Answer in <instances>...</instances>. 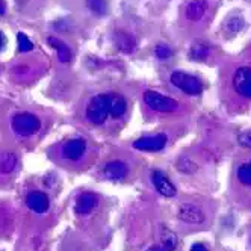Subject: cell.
Wrapping results in <instances>:
<instances>
[{"label":"cell","instance_id":"cell-4","mask_svg":"<svg viewBox=\"0 0 251 251\" xmlns=\"http://www.w3.org/2000/svg\"><path fill=\"white\" fill-rule=\"evenodd\" d=\"M142 100L154 112H174L178 109V103L174 99L156 91H146L142 94Z\"/></svg>","mask_w":251,"mask_h":251},{"label":"cell","instance_id":"cell-9","mask_svg":"<svg viewBox=\"0 0 251 251\" xmlns=\"http://www.w3.org/2000/svg\"><path fill=\"white\" fill-rule=\"evenodd\" d=\"M103 174L106 178H109V180H123V178H126L129 174V165L121 159L109 160V162L103 167Z\"/></svg>","mask_w":251,"mask_h":251},{"label":"cell","instance_id":"cell-24","mask_svg":"<svg viewBox=\"0 0 251 251\" xmlns=\"http://www.w3.org/2000/svg\"><path fill=\"white\" fill-rule=\"evenodd\" d=\"M154 51H156L157 59H168V58L173 56V50H171V47L167 46V44H164V43L157 44L156 49H154Z\"/></svg>","mask_w":251,"mask_h":251},{"label":"cell","instance_id":"cell-18","mask_svg":"<svg viewBox=\"0 0 251 251\" xmlns=\"http://www.w3.org/2000/svg\"><path fill=\"white\" fill-rule=\"evenodd\" d=\"M17 162H19V159L14 153H6L0 157V173L3 174H11L15 167H17Z\"/></svg>","mask_w":251,"mask_h":251},{"label":"cell","instance_id":"cell-20","mask_svg":"<svg viewBox=\"0 0 251 251\" xmlns=\"http://www.w3.org/2000/svg\"><path fill=\"white\" fill-rule=\"evenodd\" d=\"M209 55V47L203 43H197L191 47L189 58L194 61H204Z\"/></svg>","mask_w":251,"mask_h":251},{"label":"cell","instance_id":"cell-1","mask_svg":"<svg viewBox=\"0 0 251 251\" xmlns=\"http://www.w3.org/2000/svg\"><path fill=\"white\" fill-rule=\"evenodd\" d=\"M109 100L111 94H99L89 100L86 106V118L96 126L103 124L109 117Z\"/></svg>","mask_w":251,"mask_h":251},{"label":"cell","instance_id":"cell-13","mask_svg":"<svg viewBox=\"0 0 251 251\" xmlns=\"http://www.w3.org/2000/svg\"><path fill=\"white\" fill-rule=\"evenodd\" d=\"M99 204V197L94 192H83L77 197L75 210L77 215H88L91 213Z\"/></svg>","mask_w":251,"mask_h":251},{"label":"cell","instance_id":"cell-28","mask_svg":"<svg viewBox=\"0 0 251 251\" xmlns=\"http://www.w3.org/2000/svg\"><path fill=\"white\" fill-rule=\"evenodd\" d=\"M147 251H167L164 247H160V245H153V247H150Z\"/></svg>","mask_w":251,"mask_h":251},{"label":"cell","instance_id":"cell-15","mask_svg":"<svg viewBox=\"0 0 251 251\" xmlns=\"http://www.w3.org/2000/svg\"><path fill=\"white\" fill-rule=\"evenodd\" d=\"M223 29L227 37H235L244 29V19L239 15H228L227 20L224 22Z\"/></svg>","mask_w":251,"mask_h":251},{"label":"cell","instance_id":"cell-16","mask_svg":"<svg viewBox=\"0 0 251 251\" xmlns=\"http://www.w3.org/2000/svg\"><path fill=\"white\" fill-rule=\"evenodd\" d=\"M47 44H50L53 49L58 51V58H59L61 62L67 64V62L71 61V50H70V47L65 43H62L61 40H58L55 37H49L47 38Z\"/></svg>","mask_w":251,"mask_h":251},{"label":"cell","instance_id":"cell-11","mask_svg":"<svg viewBox=\"0 0 251 251\" xmlns=\"http://www.w3.org/2000/svg\"><path fill=\"white\" fill-rule=\"evenodd\" d=\"M207 8H209L207 0H191V2L186 3V8H185L186 20L194 22V23L201 22L207 12Z\"/></svg>","mask_w":251,"mask_h":251},{"label":"cell","instance_id":"cell-14","mask_svg":"<svg viewBox=\"0 0 251 251\" xmlns=\"http://www.w3.org/2000/svg\"><path fill=\"white\" fill-rule=\"evenodd\" d=\"M127 111V101L120 94H111L109 100V115L112 118H120Z\"/></svg>","mask_w":251,"mask_h":251},{"label":"cell","instance_id":"cell-5","mask_svg":"<svg viewBox=\"0 0 251 251\" xmlns=\"http://www.w3.org/2000/svg\"><path fill=\"white\" fill-rule=\"evenodd\" d=\"M231 86L241 97L251 99V67H238L231 77Z\"/></svg>","mask_w":251,"mask_h":251},{"label":"cell","instance_id":"cell-22","mask_svg":"<svg viewBox=\"0 0 251 251\" xmlns=\"http://www.w3.org/2000/svg\"><path fill=\"white\" fill-rule=\"evenodd\" d=\"M86 6L96 15H104L107 11L106 0H86Z\"/></svg>","mask_w":251,"mask_h":251},{"label":"cell","instance_id":"cell-26","mask_svg":"<svg viewBox=\"0 0 251 251\" xmlns=\"http://www.w3.org/2000/svg\"><path fill=\"white\" fill-rule=\"evenodd\" d=\"M239 144L247 149H251V132H247L239 136Z\"/></svg>","mask_w":251,"mask_h":251},{"label":"cell","instance_id":"cell-10","mask_svg":"<svg viewBox=\"0 0 251 251\" xmlns=\"http://www.w3.org/2000/svg\"><path fill=\"white\" fill-rule=\"evenodd\" d=\"M85 151H86V141L76 138V139L68 141L62 147V157L70 160V162H76V160L82 159Z\"/></svg>","mask_w":251,"mask_h":251},{"label":"cell","instance_id":"cell-23","mask_svg":"<svg viewBox=\"0 0 251 251\" xmlns=\"http://www.w3.org/2000/svg\"><path fill=\"white\" fill-rule=\"evenodd\" d=\"M17 41H19V51L20 53H27V51H30L33 49V44L27 38V35H25L22 32L17 35Z\"/></svg>","mask_w":251,"mask_h":251},{"label":"cell","instance_id":"cell-19","mask_svg":"<svg viewBox=\"0 0 251 251\" xmlns=\"http://www.w3.org/2000/svg\"><path fill=\"white\" fill-rule=\"evenodd\" d=\"M236 180L245 188H251V168L248 164H241L236 168Z\"/></svg>","mask_w":251,"mask_h":251},{"label":"cell","instance_id":"cell-27","mask_svg":"<svg viewBox=\"0 0 251 251\" xmlns=\"http://www.w3.org/2000/svg\"><path fill=\"white\" fill-rule=\"evenodd\" d=\"M191 251H209L203 244H194L192 247H191Z\"/></svg>","mask_w":251,"mask_h":251},{"label":"cell","instance_id":"cell-6","mask_svg":"<svg viewBox=\"0 0 251 251\" xmlns=\"http://www.w3.org/2000/svg\"><path fill=\"white\" fill-rule=\"evenodd\" d=\"M177 217L182 223L185 224H203L206 221V213L204 210L199 206V204H194V203H183L178 207L177 212Z\"/></svg>","mask_w":251,"mask_h":251},{"label":"cell","instance_id":"cell-25","mask_svg":"<svg viewBox=\"0 0 251 251\" xmlns=\"http://www.w3.org/2000/svg\"><path fill=\"white\" fill-rule=\"evenodd\" d=\"M177 167H178V170L183 171V173H186V174H191V173H194V170H195L194 162H192V160H189V159H186V157L180 159V162H178Z\"/></svg>","mask_w":251,"mask_h":251},{"label":"cell","instance_id":"cell-17","mask_svg":"<svg viewBox=\"0 0 251 251\" xmlns=\"http://www.w3.org/2000/svg\"><path fill=\"white\" fill-rule=\"evenodd\" d=\"M115 43H117V47L121 51H124V53H132L135 50V46H136L135 38L132 37L130 33L124 32V30L117 32V35H115Z\"/></svg>","mask_w":251,"mask_h":251},{"label":"cell","instance_id":"cell-2","mask_svg":"<svg viewBox=\"0 0 251 251\" xmlns=\"http://www.w3.org/2000/svg\"><path fill=\"white\" fill-rule=\"evenodd\" d=\"M170 80L177 89H180L182 93L188 96H199L203 93V88H204L203 82L199 77L188 75L185 71H174Z\"/></svg>","mask_w":251,"mask_h":251},{"label":"cell","instance_id":"cell-3","mask_svg":"<svg viewBox=\"0 0 251 251\" xmlns=\"http://www.w3.org/2000/svg\"><path fill=\"white\" fill-rule=\"evenodd\" d=\"M14 130L22 136H30L41 129V120L30 112H20L12 118Z\"/></svg>","mask_w":251,"mask_h":251},{"label":"cell","instance_id":"cell-30","mask_svg":"<svg viewBox=\"0 0 251 251\" xmlns=\"http://www.w3.org/2000/svg\"><path fill=\"white\" fill-rule=\"evenodd\" d=\"M3 46V37H2V33H0V49H2Z\"/></svg>","mask_w":251,"mask_h":251},{"label":"cell","instance_id":"cell-12","mask_svg":"<svg viewBox=\"0 0 251 251\" xmlns=\"http://www.w3.org/2000/svg\"><path fill=\"white\" fill-rule=\"evenodd\" d=\"M26 204L35 213H46L50 207L49 197L41 191H32L26 197Z\"/></svg>","mask_w":251,"mask_h":251},{"label":"cell","instance_id":"cell-32","mask_svg":"<svg viewBox=\"0 0 251 251\" xmlns=\"http://www.w3.org/2000/svg\"><path fill=\"white\" fill-rule=\"evenodd\" d=\"M250 242H251V239H250Z\"/></svg>","mask_w":251,"mask_h":251},{"label":"cell","instance_id":"cell-31","mask_svg":"<svg viewBox=\"0 0 251 251\" xmlns=\"http://www.w3.org/2000/svg\"><path fill=\"white\" fill-rule=\"evenodd\" d=\"M248 165H250V168H251V162H250V164H248Z\"/></svg>","mask_w":251,"mask_h":251},{"label":"cell","instance_id":"cell-7","mask_svg":"<svg viewBox=\"0 0 251 251\" xmlns=\"http://www.w3.org/2000/svg\"><path fill=\"white\" fill-rule=\"evenodd\" d=\"M167 142H168V136L165 133H156V135L138 138L133 142V149L139 151H160L165 149Z\"/></svg>","mask_w":251,"mask_h":251},{"label":"cell","instance_id":"cell-29","mask_svg":"<svg viewBox=\"0 0 251 251\" xmlns=\"http://www.w3.org/2000/svg\"><path fill=\"white\" fill-rule=\"evenodd\" d=\"M3 14H5V5L2 0H0V15H3Z\"/></svg>","mask_w":251,"mask_h":251},{"label":"cell","instance_id":"cell-8","mask_svg":"<svg viewBox=\"0 0 251 251\" xmlns=\"http://www.w3.org/2000/svg\"><path fill=\"white\" fill-rule=\"evenodd\" d=\"M151 183L156 188V191L160 195L167 197V199H171V197H174L177 194L176 186L173 185V182L170 180V178L165 176V173H162V171H153L151 173Z\"/></svg>","mask_w":251,"mask_h":251},{"label":"cell","instance_id":"cell-21","mask_svg":"<svg viewBox=\"0 0 251 251\" xmlns=\"http://www.w3.org/2000/svg\"><path fill=\"white\" fill-rule=\"evenodd\" d=\"M160 238H162V247L167 250V251H174L176 247H177V238L176 235L171 231V230H167L164 228L162 235H160Z\"/></svg>","mask_w":251,"mask_h":251}]
</instances>
